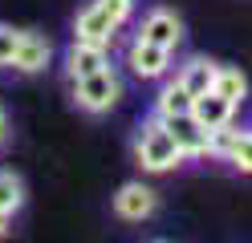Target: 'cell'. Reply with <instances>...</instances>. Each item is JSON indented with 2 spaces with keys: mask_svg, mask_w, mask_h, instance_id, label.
Here are the masks:
<instances>
[{
  "mask_svg": "<svg viewBox=\"0 0 252 243\" xmlns=\"http://www.w3.org/2000/svg\"><path fill=\"white\" fill-rule=\"evenodd\" d=\"M17 45H21V28L8 25V21H0V69H8V65H12Z\"/></svg>",
  "mask_w": 252,
  "mask_h": 243,
  "instance_id": "obj_17",
  "label": "cell"
},
{
  "mask_svg": "<svg viewBox=\"0 0 252 243\" xmlns=\"http://www.w3.org/2000/svg\"><path fill=\"white\" fill-rule=\"evenodd\" d=\"M224 166H232L236 174H252V126H240V134H236Z\"/></svg>",
  "mask_w": 252,
  "mask_h": 243,
  "instance_id": "obj_15",
  "label": "cell"
},
{
  "mask_svg": "<svg viewBox=\"0 0 252 243\" xmlns=\"http://www.w3.org/2000/svg\"><path fill=\"white\" fill-rule=\"evenodd\" d=\"M236 109H240V106L224 102V97H220L216 89H208V93L191 97V118H195L203 130H220V126H228V122L236 118Z\"/></svg>",
  "mask_w": 252,
  "mask_h": 243,
  "instance_id": "obj_12",
  "label": "cell"
},
{
  "mask_svg": "<svg viewBox=\"0 0 252 243\" xmlns=\"http://www.w3.org/2000/svg\"><path fill=\"white\" fill-rule=\"evenodd\" d=\"M167 130H171V138L179 142V150L187 162H195V158H208V130H203L191 113H179V118H163Z\"/></svg>",
  "mask_w": 252,
  "mask_h": 243,
  "instance_id": "obj_9",
  "label": "cell"
},
{
  "mask_svg": "<svg viewBox=\"0 0 252 243\" xmlns=\"http://www.w3.org/2000/svg\"><path fill=\"white\" fill-rule=\"evenodd\" d=\"M69 102H73V109L90 113V118L110 113V109L122 102V77H118V69H114V65H106V69L90 73V77L69 81Z\"/></svg>",
  "mask_w": 252,
  "mask_h": 243,
  "instance_id": "obj_3",
  "label": "cell"
},
{
  "mask_svg": "<svg viewBox=\"0 0 252 243\" xmlns=\"http://www.w3.org/2000/svg\"><path fill=\"white\" fill-rule=\"evenodd\" d=\"M155 243H167V239H155Z\"/></svg>",
  "mask_w": 252,
  "mask_h": 243,
  "instance_id": "obj_20",
  "label": "cell"
},
{
  "mask_svg": "<svg viewBox=\"0 0 252 243\" xmlns=\"http://www.w3.org/2000/svg\"><path fill=\"white\" fill-rule=\"evenodd\" d=\"M61 65H65V77L77 81V77H90V73L106 69V65H114V57H110V45L69 41V45H65V57H61Z\"/></svg>",
  "mask_w": 252,
  "mask_h": 243,
  "instance_id": "obj_8",
  "label": "cell"
},
{
  "mask_svg": "<svg viewBox=\"0 0 252 243\" xmlns=\"http://www.w3.org/2000/svg\"><path fill=\"white\" fill-rule=\"evenodd\" d=\"M126 69H130L138 81H163L175 73V53L155 41H143V37H130L126 45Z\"/></svg>",
  "mask_w": 252,
  "mask_h": 243,
  "instance_id": "obj_4",
  "label": "cell"
},
{
  "mask_svg": "<svg viewBox=\"0 0 252 243\" xmlns=\"http://www.w3.org/2000/svg\"><path fill=\"white\" fill-rule=\"evenodd\" d=\"M134 37H143V41H155V45H163V49H175L183 45V16L175 8H167V4H151L143 12V21H138V32Z\"/></svg>",
  "mask_w": 252,
  "mask_h": 243,
  "instance_id": "obj_6",
  "label": "cell"
},
{
  "mask_svg": "<svg viewBox=\"0 0 252 243\" xmlns=\"http://www.w3.org/2000/svg\"><path fill=\"white\" fill-rule=\"evenodd\" d=\"M110 211H114L122 223H147L155 211H159V190H151L143 178H130V183H122L114 190Z\"/></svg>",
  "mask_w": 252,
  "mask_h": 243,
  "instance_id": "obj_5",
  "label": "cell"
},
{
  "mask_svg": "<svg viewBox=\"0 0 252 243\" xmlns=\"http://www.w3.org/2000/svg\"><path fill=\"white\" fill-rule=\"evenodd\" d=\"M236 134H240V126H236V122L220 126V130H208V158L212 162H224L228 150H232V142H236Z\"/></svg>",
  "mask_w": 252,
  "mask_h": 243,
  "instance_id": "obj_16",
  "label": "cell"
},
{
  "mask_svg": "<svg viewBox=\"0 0 252 243\" xmlns=\"http://www.w3.org/2000/svg\"><path fill=\"white\" fill-rule=\"evenodd\" d=\"M130 154H134V166L143 174H171L183 166V150L179 142L171 138V130L163 118H155V113H147L143 122L134 126V138H130Z\"/></svg>",
  "mask_w": 252,
  "mask_h": 243,
  "instance_id": "obj_1",
  "label": "cell"
},
{
  "mask_svg": "<svg viewBox=\"0 0 252 243\" xmlns=\"http://www.w3.org/2000/svg\"><path fill=\"white\" fill-rule=\"evenodd\" d=\"M151 113H155V118H179V113H191V93L183 89V81L175 73L159 81V93L151 97Z\"/></svg>",
  "mask_w": 252,
  "mask_h": 243,
  "instance_id": "obj_10",
  "label": "cell"
},
{
  "mask_svg": "<svg viewBox=\"0 0 252 243\" xmlns=\"http://www.w3.org/2000/svg\"><path fill=\"white\" fill-rule=\"evenodd\" d=\"M216 69H220V61L195 53V57H187L183 65H175V77L183 81V89L191 93V97H199V93H208L216 85Z\"/></svg>",
  "mask_w": 252,
  "mask_h": 243,
  "instance_id": "obj_11",
  "label": "cell"
},
{
  "mask_svg": "<svg viewBox=\"0 0 252 243\" xmlns=\"http://www.w3.org/2000/svg\"><path fill=\"white\" fill-rule=\"evenodd\" d=\"M134 8H138V0H90V4L73 16V41L114 45V37L126 28Z\"/></svg>",
  "mask_w": 252,
  "mask_h": 243,
  "instance_id": "obj_2",
  "label": "cell"
},
{
  "mask_svg": "<svg viewBox=\"0 0 252 243\" xmlns=\"http://www.w3.org/2000/svg\"><path fill=\"white\" fill-rule=\"evenodd\" d=\"M4 235H8V219L0 215V239H4Z\"/></svg>",
  "mask_w": 252,
  "mask_h": 243,
  "instance_id": "obj_19",
  "label": "cell"
},
{
  "mask_svg": "<svg viewBox=\"0 0 252 243\" xmlns=\"http://www.w3.org/2000/svg\"><path fill=\"white\" fill-rule=\"evenodd\" d=\"M25 178L17 170H8V166H0V215H4L8 223L25 211Z\"/></svg>",
  "mask_w": 252,
  "mask_h": 243,
  "instance_id": "obj_13",
  "label": "cell"
},
{
  "mask_svg": "<svg viewBox=\"0 0 252 243\" xmlns=\"http://www.w3.org/2000/svg\"><path fill=\"white\" fill-rule=\"evenodd\" d=\"M49 61H53V41L45 37V32H37V28H21V45H17V53H12L8 69L21 73V77H33Z\"/></svg>",
  "mask_w": 252,
  "mask_h": 243,
  "instance_id": "obj_7",
  "label": "cell"
},
{
  "mask_svg": "<svg viewBox=\"0 0 252 243\" xmlns=\"http://www.w3.org/2000/svg\"><path fill=\"white\" fill-rule=\"evenodd\" d=\"M224 102H232V106H240L244 97H248V77L236 69V65H220L216 69V85H212Z\"/></svg>",
  "mask_w": 252,
  "mask_h": 243,
  "instance_id": "obj_14",
  "label": "cell"
},
{
  "mask_svg": "<svg viewBox=\"0 0 252 243\" xmlns=\"http://www.w3.org/2000/svg\"><path fill=\"white\" fill-rule=\"evenodd\" d=\"M8 138H12V126H8V113H4V106H0V150L8 146Z\"/></svg>",
  "mask_w": 252,
  "mask_h": 243,
  "instance_id": "obj_18",
  "label": "cell"
}]
</instances>
